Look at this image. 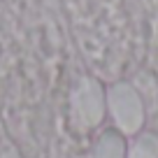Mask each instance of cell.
Returning a JSON list of instances; mask_svg holds the SVG:
<instances>
[{
  "label": "cell",
  "mask_w": 158,
  "mask_h": 158,
  "mask_svg": "<svg viewBox=\"0 0 158 158\" xmlns=\"http://www.w3.org/2000/svg\"><path fill=\"white\" fill-rule=\"evenodd\" d=\"M74 118L81 128H95L105 116V91L102 86L91 77L79 81L77 91L72 95Z\"/></svg>",
  "instance_id": "cell-2"
},
{
  "label": "cell",
  "mask_w": 158,
  "mask_h": 158,
  "mask_svg": "<svg viewBox=\"0 0 158 158\" xmlns=\"http://www.w3.org/2000/svg\"><path fill=\"white\" fill-rule=\"evenodd\" d=\"M91 158H126V142L116 130H107L98 137Z\"/></svg>",
  "instance_id": "cell-3"
},
{
  "label": "cell",
  "mask_w": 158,
  "mask_h": 158,
  "mask_svg": "<svg viewBox=\"0 0 158 158\" xmlns=\"http://www.w3.org/2000/svg\"><path fill=\"white\" fill-rule=\"evenodd\" d=\"M128 158H158V135L156 133H144L133 144Z\"/></svg>",
  "instance_id": "cell-4"
},
{
  "label": "cell",
  "mask_w": 158,
  "mask_h": 158,
  "mask_svg": "<svg viewBox=\"0 0 158 158\" xmlns=\"http://www.w3.org/2000/svg\"><path fill=\"white\" fill-rule=\"evenodd\" d=\"M109 109L116 121V126L126 135L137 133L144 123V107L137 91L130 84H116L109 91Z\"/></svg>",
  "instance_id": "cell-1"
},
{
  "label": "cell",
  "mask_w": 158,
  "mask_h": 158,
  "mask_svg": "<svg viewBox=\"0 0 158 158\" xmlns=\"http://www.w3.org/2000/svg\"><path fill=\"white\" fill-rule=\"evenodd\" d=\"M0 158H21V156H19L16 149H5V151L0 153Z\"/></svg>",
  "instance_id": "cell-5"
}]
</instances>
